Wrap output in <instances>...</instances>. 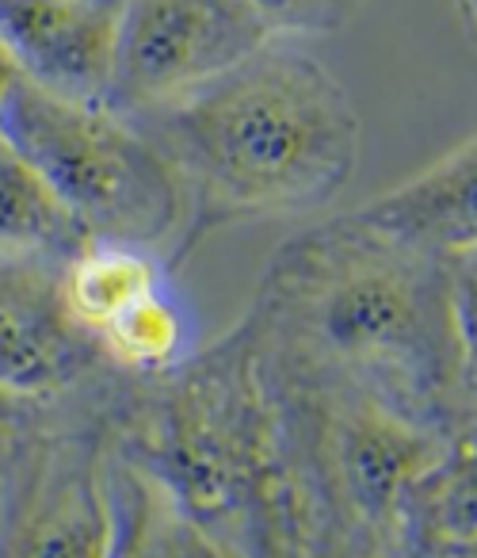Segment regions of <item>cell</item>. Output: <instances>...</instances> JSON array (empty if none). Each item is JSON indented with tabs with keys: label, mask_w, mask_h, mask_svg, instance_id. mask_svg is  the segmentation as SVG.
<instances>
[{
	"label": "cell",
	"mask_w": 477,
	"mask_h": 558,
	"mask_svg": "<svg viewBox=\"0 0 477 558\" xmlns=\"http://www.w3.org/2000/svg\"><path fill=\"white\" fill-rule=\"evenodd\" d=\"M245 322L268 364L352 383L424 425L458 421L447 264L355 210L279 245Z\"/></svg>",
	"instance_id": "cell-1"
},
{
	"label": "cell",
	"mask_w": 477,
	"mask_h": 558,
	"mask_svg": "<svg viewBox=\"0 0 477 558\" xmlns=\"http://www.w3.org/2000/svg\"><path fill=\"white\" fill-rule=\"evenodd\" d=\"M126 119L157 142L184 184L187 215L172 264L225 226L329 210L363 154L347 88L283 39L210 85Z\"/></svg>",
	"instance_id": "cell-2"
},
{
	"label": "cell",
	"mask_w": 477,
	"mask_h": 558,
	"mask_svg": "<svg viewBox=\"0 0 477 558\" xmlns=\"http://www.w3.org/2000/svg\"><path fill=\"white\" fill-rule=\"evenodd\" d=\"M154 379L138 413L142 471L169 489L180 517L207 527L286 489L279 413L248 322Z\"/></svg>",
	"instance_id": "cell-3"
},
{
	"label": "cell",
	"mask_w": 477,
	"mask_h": 558,
	"mask_svg": "<svg viewBox=\"0 0 477 558\" xmlns=\"http://www.w3.org/2000/svg\"><path fill=\"white\" fill-rule=\"evenodd\" d=\"M0 138L47 180L93 241L154 248L184 226L187 199L176 169L119 111L16 77L0 100Z\"/></svg>",
	"instance_id": "cell-4"
},
{
	"label": "cell",
	"mask_w": 477,
	"mask_h": 558,
	"mask_svg": "<svg viewBox=\"0 0 477 558\" xmlns=\"http://www.w3.org/2000/svg\"><path fill=\"white\" fill-rule=\"evenodd\" d=\"M268 43L271 32L248 0H123L108 108L142 116L172 104Z\"/></svg>",
	"instance_id": "cell-5"
},
{
	"label": "cell",
	"mask_w": 477,
	"mask_h": 558,
	"mask_svg": "<svg viewBox=\"0 0 477 558\" xmlns=\"http://www.w3.org/2000/svg\"><path fill=\"white\" fill-rule=\"evenodd\" d=\"M62 260L0 256V390L50 402L111 367L65 306Z\"/></svg>",
	"instance_id": "cell-6"
},
{
	"label": "cell",
	"mask_w": 477,
	"mask_h": 558,
	"mask_svg": "<svg viewBox=\"0 0 477 558\" xmlns=\"http://www.w3.org/2000/svg\"><path fill=\"white\" fill-rule=\"evenodd\" d=\"M119 9L100 0H0V50L16 77L108 108Z\"/></svg>",
	"instance_id": "cell-7"
},
{
	"label": "cell",
	"mask_w": 477,
	"mask_h": 558,
	"mask_svg": "<svg viewBox=\"0 0 477 558\" xmlns=\"http://www.w3.org/2000/svg\"><path fill=\"white\" fill-rule=\"evenodd\" d=\"M355 215L436 260L477 253V134L447 149L416 177L355 207Z\"/></svg>",
	"instance_id": "cell-8"
},
{
	"label": "cell",
	"mask_w": 477,
	"mask_h": 558,
	"mask_svg": "<svg viewBox=\"0 0 477 558\" xmlns=\"http://www.w3.org/2000/svg\"><path fill=\"white\" fill-rule=\"evenodd\" d=\"M397 535L413 558H477V417H458L405 489Z\"/></svg>",
	"instance_id": "cell-9"
},
{
	"label": "cell",
	"mask_w": 477,
	"mask_h": 558,
	"mask_svg": "<svg viewBox=\"0 0 477 558\" xmlns=\"http://www.w3.org/2000/svg\"><path fill=\"white\" fill-rule=\"evenodd\" d=\"M88 233L62 207L50 184L0 138V256L70 260L88 245Z\"/></svg>",
	"instance_id": "cell-10"
},
{
	"label": "cell",
	"mask_w": 477,
	"mask_h": 558,
	"mask_svg": "<svg viewBox=\"0 0 477 558\" xmlns=\"http://www.w3.org/2000/svg\"><path fill=\"white\" fill-rule=\"evenodd\" d=\"M161 283L164 271L154 253L126 241H88L65 260L62 271L65 306L93 337L126 306L161 291Z\"/></svg>",
	"instance_id": "cell-11"
},
{
	"label": "cell",
	"mask_w": 477,
	"mask_h": 558,
	"mask_svg": "<svg viewBox=\"0 0 477 558\" xmlns=\"http://www.w3.org/2000/svg\"><path fill=\"white\" fill-rule=\"evenodd\" d=\"M184 314L176 311V303L161 288L154 295L138 299L134 306H126L119 318H111L96 333V341H100V352L108 356L111 367L154 379V375H164L184 360Z\"/></svg>",
	"instance_id": "cell-12"
},
{
	"label": "cell",
	"mask_w": 477,
	"mask_h": 558,
	"mask_svg": "<svg viewBox=\"0 0 477 558\" xmlns=\"http://www.w3.org/2000/svg\"><path fill=\"white\" fill-rule=\"evenodd\" d=\"M115 535L111 497L96 478H73L70 489L35 520L24 558H108Z\"/></svg>",
	"instance_id": "cell-13"
},
{
	"label": "cell",
	"mask_w": 477,
	"mask_h": 558,
	"mask_svg": "<svg viewBox=\"0 0 477 558\" xmlns=\"http://www.w3.org/2000/svg\"><path fill=\"white\" fill-rule=\"evenodd\" d=\"M115 535L108 558H169V512L154 497V478L142 466H126L111 497Z\"/></svg>",
	"instance_id": "cell-14"
},
{
	"label": "cell",
	"mask_w": 477,
	"mask_h": 558,
	"mask_svg": "<svg viewBox=\"0 0 477 558\" xmlns=\"http://www.w3.org/2000/svg\"><path fill=\"white\" fill-rule=\"evenodd\" d=\"M443 264L454 333V405L458 417H477V253Z\"/></svg>",
	"instance_id": "cell-15"
},
{
	"label": "cell",
	"mask_w": 477,
	"mask_h": 558,
	"mask_svg": "<svg viewBox=\"0 0 477 558\" xmlns=\"http://www.w3.org/2000/svg\"><path fill=\"white\" fill-rule=\"evenodd\" d=\"M271 39H314L337 35L363 12L367 0H248Z\"/></svg>",
	"instance_id": "cell-16"
},
{
	"label": "cell",
	"mask_w": 477,
	"mask_h": 558,
	"mask_svg": "<svg viewBox=\"0 0 477 558\" xmlns=\"http://www.w3.org/2000/svg\"><path fill=\"white\" fill-rule=\"evenodd\" d=\"M164 539H169V558H230L199 524H192V520L180 517V512L169 517Z\"/></svg>",
	"instance_id": "cell-17"
},
{
	"label": "cell",
	"mask_w": 477,
	"mask_h": 558,
	"mask_svg": "<svg viewBox=\"0 0 477 558\" xmlns=\"http://www.w3.org/2000/svg\"><path fill=\"white\" fill-rule=\"evenodd\" d=\"M24 398L9 395V390H0V456L16 444V433H20V413H24Z\"/></svg>",
	"instance_id": "cell-18"
},
{
	"label": "cell",
	"mask_w": 477,
	"mask_h": 558,
	"mask_svg": "<svg viewBox=\"0 0 477 558\" xmlns=\"http://www.w3.org/2000/svg\"><path fill=\"white\" fill-rule=\"evenodd\" d=\"M454 4V16H458L462 32H466V39L477 47V0H451Z\"/></svg>",
	"instance_id": "cell-19"
},
{
	"label": "cell",
	"mask_w": 477,
	"mask_h": 558,
	"mask_svg": "<svg viewBox=\"0 0 477 558\" xmlns=\"http://www.w3.org/2000/svg\"><path fill=\"white\" fill-rule=\"evenodd\" d=\"M100 4H111V9H119V4H123V0H100Z\"/></svg>",
	"instance_id": "cell-20"
}]
</instances>
